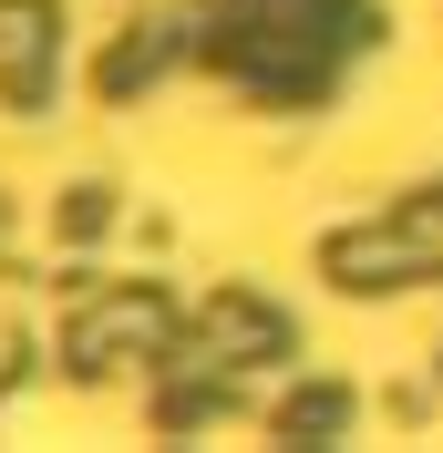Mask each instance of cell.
Masks as SVG:
<instances>
[{"mask_svg": "<svg viewBox=\"0 0 443 453\" xmlns=\"http://www.w3.org/2000/svg\"><path fill=\"white\" fill-rule=\"evenodd\" d=\"M52 62H62L52 0H0V93H11V113L52 104Z\"/></svg>", "mask_w": 443, "mask_h": 453, "instance_id": "3", "label": "cell"}, {"mask_svg": "<svg viewBox=\"0 0 443 453\" xmlns=\"http://www.w3.org/2000/svg\"><path fill=\"white\" fill-rule=\"evenodd\" d=\"M11 371H21V330H11V319H0V381H11Z\"/></svg>", "mask_w": 443, "mask_h": 453, "instance_id": "8", "label": "cell"}, {"mask_svg": "<svg viewBox=\"0 0 443 453\" xmlns=\"http://www.w3.org/2000/svg\"><path fill=\"white\" fill-rule=\"evenodd\" d=\"M113 226V186H62V206H52V237L62 248H93Z\"/></svg>", "mask_w": 443, "mask_h": 453, "instance_id": "6", "label": "cell"}, {"mask_svg": "<svg viewBox=\"0 0 443 453\" xmlns=\"http://www.w3.org/2000/svg\"><path fill=\"white\" fill-rule=\"evenodd\" d=\"M166 340H175L166 288H144V279H93L83 299H73V319H62V371L104 381V371H124V361H166Z\"/></svg>", "mask_w": 443, "mask_h": 453, "instance_id": "1", "label": "cell"}, {"mask_svg": "<svg viewBox=\"0 0 443 453\" xmlns=\"http://www.w3.org/2000/svg\"><path fill=\"white\" fill-rule=\"evenodd\" d=\"M351 412H361V402H351V381H299V392L278 402L268 423L289 433V443H340V433H351Z\"/></svg>", "mask_w": 443, "mask_h": 453, "instance_id": "5", "label": "cell"}, {"mask_svg": "<svg viewBox=\"0 0 443 453\" xmlns=\"http://www.w3.org/2000/svg\"><path fill=\"white\" fill-rule=\"evenodd\" d=\"M320 268H330L351 299H382V288H423L433 279V257L413 248V226L402 217H371V226H340L330 248H320Z\"/></svg>", "mask_w": 443, "mask_h": 453, "instance_id": "2", "label": "cell"}, {"mask_svg": "<svg viewBox=\"0 0 443 453\" xmlns=\"http://www.w3.org/2000/svg\"><path fill=\"white\" fill-rule=\"evenodd\" d=\"M196 340H206L227 371H268V361H289V319H278L258 288H217V299L196 310Z\"/></svg>", "mask_w": 443, "mask_h": 453, "instance_id": "4", "label": "cell"}, {"mask_svg": "<svg viewBox=\"0 0 443 453\" xmlns=\"http://www.w3.org/2000/svg\"><path fill=\"white\" fill-rule=\"evenodd\" d=\"M392 217L413 226V248L433 257V279H443V186H423V196H402V206H392Z\"/></svg>", "mask_w": 443, "mask_h": 453, "instance_id": "7", "label": "cell"}]
</instances>
